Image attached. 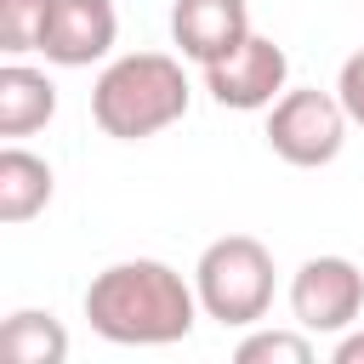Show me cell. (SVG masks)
<instances>
[{
  "label": "cell",
  "mask_w": 364,
  "mask_h": 364,
  "mask_svg": "<svg viewBox=\"0 0 364 364\" xmlns=\"http://www.w3.org/2000/svg\"><path fill=\"white\" fill-rule=\"evenodd\" d=\"M199 313H205L199 290L159 256L108 262L85 284V318L114 347H171V341H188Z\"/></svg>",
  "instance_id": "cell-1"
},
{
  "label": "cell",
  "mask_w": 364,
  "mask_h": 364,
  "mask_svg": "<svg viewBox=\"0 0 364 364\" xmlns=\"http://www.w3.org/2000/svg\"><path fill=\"white\" fill-rule=\"evenodd\" d=\"M188 74L176 57L165 51H125L114 57L97 85H91V119L102 125V136L114 142H142L159 136L165 125H176L188 114Z\"/></svg>",
  "instance_id": "cell-2"
},
{
  "label": "cell",
  "mask_w": 364,
  "mask_h": 364,
  "mask_svg": "<svg viewBox=\"0 0 364 364\" xmlns=\"http://www.w3.org/2000/svg\"><path fill=\"white\" fill-rule=\"evenodd\" d=\"M273 250L250 233H222L199 250L193 262V290L205 318H216L222 330H250L267 318L273 307Z\"/></svg>",
  "instance_id": "cell-3"
},
{
  "label": "cell",
  "mask_w": 364,
  "mask_h": 364,
  "mask_svg": "<svg viewBox=\"0 0 364 364\" xmlns=\"http://www.w3.org/2000/svg\"><path fill=\"white\" fill-rule=\"evenodd\" d=\"M347 108L336 91H318V85H296L284 91L273 108H267V148L296 165V171H318L330 165L341 148H347Z\"/></svg>",
  "instance_id": "cell-4"
},
{
  "label": "cell",
  "mask_w": 364,
  "mask_h": 364,
  "mask_svg": "<svg viewBox=\"0 0 364 364\" xmlns=\"http://www.w3.org/2000/svg\"><path fill=\"white\" fill-rule=\"evenodd\" d=\"M290 313L307 336H341L364 313V273L347 256H307L290 273Z\"/></svg>",
  "instance_id": "cell-5"
},
{
  "label": "cell",
  "mask_w": 364,
  "mask_h": 364,
  "mask_svg": "<svg viewBox=\"0 0 364 364\" xmlns=\"http://www.w3.org/2000/svg\"><path fill=\"white\" fill-rule=\"evenodd\" d=\"M284 80H290V57L279 40L267 34H245L228 57L205 63V91L216 108H239V114H256V108H273L284 97Z\"/></svg>",
  "instance_id": "cell-6"
},
{
  "label": "cell",
  "mask_w": 364,
  "mask_h": 364,
  "mask_svg": "<svg viewBox=\"0 0 364 364\" xmlns=\"http://www.w3.org/2000/svg\"><path fill=\"white\" fill-rule=\"evenodd\" d=\"M119 40V11L114 0H57L46 23V63L57 68H91L114 51Z\"/></svg>",
  "instance_id": "cell-7"
},
{
  "label": "cell",
  "mask_w": 364,
  "mask_h": 364,
  "mask_svg": "<svg viewBox=\"0 0 364 364\" xmlns=\"http://www.w3.org/2000/svg\"><path fill=\"white\" fill-rule=\"evenodd\" d=\"M245 34H250V6L245 0H176L171 6V40L199 68L228 57Z\"/></svg>",
  "instance_id": "cell-8"
},
{
  "label": "cell",
  "mask_w": 364,
  "mask_h": 364,
  "mask_svg": "<svg viewBox=\"0 0 364 364\" xmlns=\"http://www.w3.org/2000/svg\"><path fill=\"white\" fill-rule=\"evenodd\" d=\"M57 114V85L46 68H28V63H6L0 68V136H28L40 125H51Z\"/></svg>",
  "instance_id": "cell-9"
},
{
  "label": "cell",
  "mask_w": 364,
  "mask_h": 364,
  "mask_svg": "<svg viewBox=\"0 0 364 364\" xmlns=\"http://www.w3.org/2000/svg\"><path fill=\"white\" fill-rule=\"evenodd\" d=\"M51 193H57L51 165H46L40 154L6 142V148H0V222H6V228L34 222V216L51 205Z\"/></svg>",
  "instance_id": "cell-10"
},
{
  "label": "cell",
  "mask_w": 364,
  "mask_h": 364,
  "mask_svg": "<svg viewBox=\"0 0 364 364\" xmlns=\"http://www.w3.org/2000/svg\"><path fill=\"white\" fill-rule=\"evenodd\" d=\"M0 353L11 364H63L68 358V330L40 307H17L0 324Z\"/></svg>",
  "instance_id": "cell-11"
},
{
  "label": "cell",
  "mask_w": 364,
  "mask_h": 364,
  "mask_svg": "<svg viewBox=\"0 0 364 364\" xmlns=\"http://www.w3.org/2000/svg\"><path fill=\"white\" fill-rule=\"evenodd\" d=\"M57 0H0V51L23 57L46 46V23H51Z\"/></svg>",
  "instance_id": "cell-12"
},
{
  "label": "cell",
  "mask_w": 364,
  "mask_h": 364,
  "mask_svg": "<svg viewBox=\"0 0 364 364\" xmlns=\"http://www.w3.org/2000/svg\"><path fill=\"white\" fill-rule=\"evenodd\" d=\"M239 364H313V336L296 324V330H256L233 347Z\"/></svg>",
  "instance_id": "cell-13"
},
{
  "label": "cell",
  "mask_w": 364,
  "mask_h": 364,
  "mask_svg": "<svg viewBox=\"0 0 364 364\" xmlns=\"http://www.w3.org/2000/svg\"><path fill=\"white\" fill-rule=\"evenodd\" d=\"M336 97H341L347 119H353V125H364V46L336 68Z\"/></svg>",
  "instance_id": "cell-14"
},
{
  "label": "cell",
  "mask_w": 364,
  "mask_h": 364,
  "mask_svg": "<svg viewBox=\"0 0 364 364\" xmlns=\"http://www.w3.org/2000/svg\"><path fill=\"white\" fill-rule=\"evenodd\" d=\"M330 364H364V330H341L330 347Z\"/></svg>",
  "instance_id": "cell-15"
}]
</instances>
